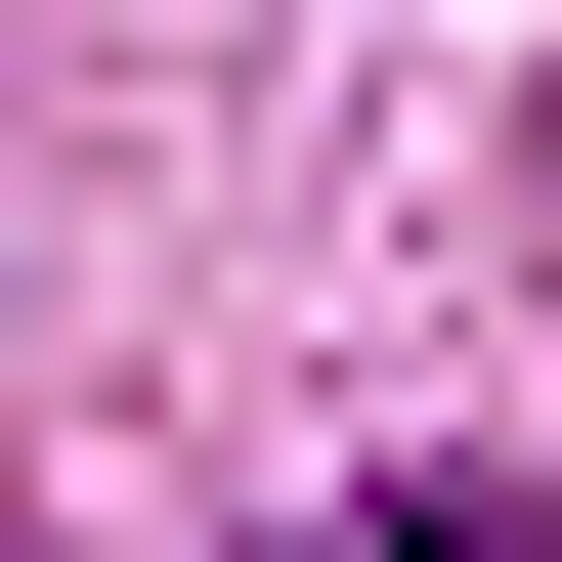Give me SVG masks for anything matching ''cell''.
<instances>
[{
  "instance_id": "6da1fadb",
  "label": "cell",
  "mask_w": 562,
  "mask_h": 562,
  "mask_svg": "<svg viewBox=\"0 0 562 562\" xmlns=\"http://www.w3.org/2000/svg\"><path fill=\"white\" fill-rule=\"evenodd\" d=\"M390 562H519V519H390Z\"/></svg>"
},
{
  "instance_id": "7a4b0ae2",
  "label": "cell",
  "mask_w": 562,
  "mask_h": 562,
  "mask_svg": "<svg viewBox=\"0 0 562 562\" xmlns=\"http://www.w3.org/2000/svg\"><path fill=\"white\" fill-rule=\"evenodd\" d=\"M519 216H562V131H519Z\"/></svg>"
}]
</instances>
